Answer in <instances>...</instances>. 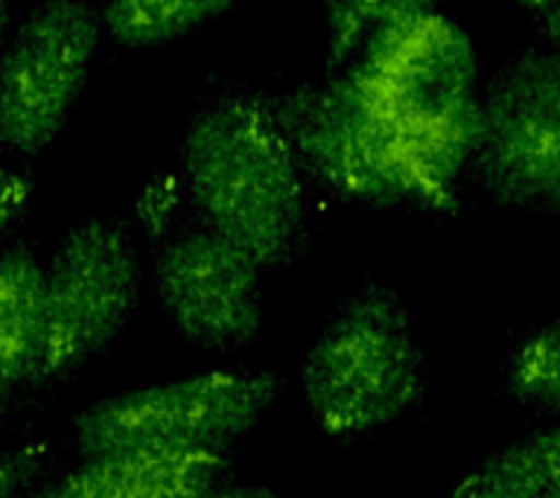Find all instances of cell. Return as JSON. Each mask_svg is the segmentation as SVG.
I'll list each match as a JSON object with an SVG mask.
<instances>
[{
  "label": "cell",
  "mask_w": 560,
  "mask_h": 498,
  "mask_svg": "<svg viewBox=\"0 0 560 498\" xmlns=\"http://www.w3.org/2000/svg\"><path fill=\"white\" fill-rule=\"evenodd\" d=\"M182 181L199 225L262 271L306 253V178L275 111V96L231 70L201 79L184 122Z\"/></svg>",
  "instance_id": "cell-1"
},
{
  "label": "cell",
  "mask_w": 560,
  "mask_h": 498,
  "mask_svg": "<svg viewBox=\"0 0 560 498\" xmlns=\"http://www.w3.org/2000/svg\"><path fill=\"white\" fill-rule=\"evenodd\" d=\"M341 73L394 143L458 208L481 120L479 52L470 35L432 12L376 35Z\"/></svg>",
  "instance_id": "cell-2"
},
{
  "label": "cell",
  "mask_w": 560,
  "mask_h": 498,
  "mask_svg": "<svg viewBox=\"0 0 560 498\" xmlns=\"http://www.w3.org/2000/svg\"><path fill=\"white\" fill-rule=\"evenodd\" d=\"M315 428L353 443L418 408L429 388L418 318L392 286L368 283L324 315L301 361Z\"/></svg>",
  "instance_id": "cell-3"
},
{
  "label": "cell",
  "mask_w": 560,
  "mask_h": 498,
  "mask_svg": "<svg viewBox=\"0 0 560 498\" xmlns=\"http://www.w3.org/2000/svg\"><path fill=\"white\" fill-rule=\"evenodd\" d=\"M275 111L306 183L332 199L432 216H450L455 210L380 126L348 73L336 70L289 87L275 96Z\"/></svg>",
  "instance_id": "cell-4"
},
{
  "label": "cell",
  "mask_w": 560,
  "mask_h": 498,
  "mask_svg": "<svg viewBox=\"0 0 560 498\" xmlns=\"http://www.w3.org/2000/svg\"><path fill=\"white\" fill-rule=\"evenodd\" d=\"M283 396L271 370H205L108 393L73 414L79 458L138 449L234 452Z\"/></svg>",
  "instance_id": "cell-5"
},
{
  "label": "cell",
  "mask_w": 560,
  "mask_h": 498,
  "mask_svg": "<svg viewBox=\"0 0 560 498\" xmlns=\"http://www.w3.org/2000/svg\"><path fill=\"white\" fill-rule=\"evenodd\" d=\"M143 269L129 225L88 216L44 265V341L35 391L103 356L138 312Z\"/></svg>",
  "instance_id": "cell-6"
},
{
  "label": "cell",
  "mask_w": 560,
  "mask_h": 498,
  "mask_svg": "<svg viewBox=\"0 0 560 498\" xmlns=\"http://www.w3.org/2000/svg\"><path fill=\"white\" fill-rule=\"evenodd\" d=\"M467 181L499 208L560 216V56L523 47L490 73Z\"/></svg>",
  "instance_id": "cell-7"
},
{
  "label": "cell",
  "mask_w": 560,
  "mask_h": 498,
  "mask_svg": "<svg viewBox=\"0 0 560 498\" xmlns=\"http://www.w3.org/2000/svg\"><path fill=\"white\" fill-rule=\"evenodd\" d=\"M105 38L88 0H42L15 21L0 52V152L33 161L61 138Z\"/></svg>",
  "instance_id": "cell-8"
},
{
  "label": "cell",
  "mask_w": 560,
  "mask_h": 498,
  "mask_svg": "<svg viewBox=\"0 0 560 498\" xmlns=\"http://www.w3.org/2000/svg\"><path fill=\"white\" fill-rule=\"evenodd\" d=\"M152 295L173 330L208 353L248 347L269 318L260 262L205 225L187 227L158 248Z\"/></svg>",
  "instance_id": "cell-9"
},
{
  "label": "cell",
  "mask_w": 560,
  "mask_h": 498,
  "mask_svg": "<svg viewBox=\"0 0 560 498\" xmlns=\"http://www.w3.org/2000/svg\"><path fill=\"white\" fill-rule=\"evenodd\" d=\"M234 458L225 449H138L82 458L38 498H210L231 484Z\"/></svg>",
  "instance_id": "cell-10"
},
{
  "label": "cell",
  "mask_w": 560,
  "mask_h": 498,
  "mask_svg": "<svg viewBox=\"0 0 560 498\" xmlns=\"http://www.w3.org/2000/svg\"><path fill=\"white\" fill-rule=\"evenodd\" d=\"M44 341V262L33 242L0 251V417L35 391Z\"/></svg>",
  "instance_id": "cell-11"
},
{
  "label": "cell",
  "mask_w": 560,
  "mask_h": 498,
  "mask_svg": "<svg viewBox=\"0 0 560 498\" xmlns=\"http://www.w3.org/2000/svg\"><path fill=\"white\" fill-rule=\"evenodd\" d=\"M453 498H560V419L499 446L464 475Z\"/></svg>",
  "instance_id": "cell-12"
},
{
  "label": "cell",
  "mask_w": 560,
  "mask_h": 498,
  "mask_svg": "<svg viewBox=\"0 0 560 498\" xmlns=\"http://www.w3.org/2000/svg\"><path fill=\"white\" fill-rule=\"evenodd\" d=\"M243 0H105L100 7L105 38L129 50L170 47L217 24Z\"/></svg>",
  "instance_id": "cell-13"
},
{
  "label": "cell",
  "mask_w": 560,
  "mask_h": 498,
  "mask_svg": "<svg viewBox=\"0 0 560 498\" xmlns=\"http://www.w3.org/2000/svg\"><path fill=\"white\" fill-rule=\"evenodd\" d=\"M324 17V73L348 68L385 29L441 12L444 0H318Z\"/></svg>",
  "instance_id": "cell-14"
},
{
  "label": "cell",
  "mask_w": 560,
  "mask_h": 498,
  "mask_svg": "<svg viewBox=\"0 0 560 498\" xmlns=\"http://www.w3.org/2000/svg\"><path fill=\"white\" fill-rule=\"evenodd\" d=\"M502 384L520 405L560 419V315L516 339L502 361Z\"/></svg>",
  "instance_id": "cell-15"
},
{
  "label": "cell",
  "mask_w": 560,
  "mask_h": 498,
  "mask_svg": "<svg viewBox=\"0 0 560 498\" xmlns=\"http://www.w3.org/2000/svg\"><path fill=\"white\" fill-rule=\"evenodd\" d=\"M50 446L24 443L0 449V498H30L47 484L50 475Z\"/></svg>",
  "instance_id": "cell-16"
},
{
  "label": "cell",
  "mask_w": 560,
  "mask_h": 498,
  "mask_svg": "<svg viewBox=\"0 0 560 498\" xmlns=\"http://www.w3.org/2000/svg\"><path fill=\"white\" fill-rule=\"evenodd\" d=\"M516 9L528 17L540 47L560 56V0H514Z\"/></svg>",
  "instance_id": "cell-17"
},
{
  "label": "cell",
  "mask_w": 560,
  "mask_h": 498,
  "mask_svg": "<svg viewBox=\"0 0 560 498\" xmlns=\"http://www.w3.org/2000/svg\"><path fill=\"white\" fill-rule=\"evenodd\" d=\"M210 498H278V493H271L269 487H257V484H234L231 481Z\"/></svg>",
  "instance_id": "cell-18"
},
{
  "label": "cell",
  "mask_w": 560,
  "mask_h": 498,
  "mask_svg": "<svg viewBox=\"0 0 560 498\" xmlns=\"http://www.w3.org/2000/svg\"><path fill=\"white\" fill-rule=\"evenodd\" d=\"M12 9H9V0H0V52L7 47V38L12 33Z\"/></svg>",
  "instance_id": "cell-19"
},
{
  "label": "cell",
  "mask_w": 560,
  "mask_h": 498,
  "mask_svg": "<svg viewBox=\"0 0 560 498\" xmlns=\"http://www.w3.org/2000/svg\"><path fill=\"white\" fill-rule=\"evenodd\" d=\"M30 498H38V493H35V496H30Z\"/></svg>",
  "instance_id": "cell-20"
}]
</instances>
